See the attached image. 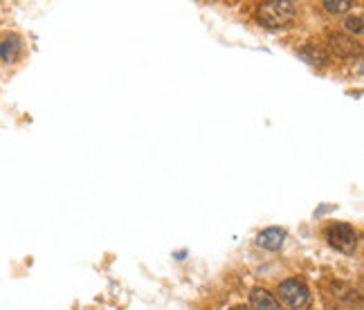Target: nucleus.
I'll list each match as a JSON object with an SVG mask.
<instances>
[{"label": "nucleus", "instance_id": "nucleus-1", "mask_svg": "<svg viewBox=\"0 0 364 310\" xmlns=\"http://www.w3.org/2000/svg\"><path fill=\"white\" fill-rule=\"evenodd\" d=\"M297 16V5L290 0H268L257 7V18L265 27H286Z\"/></svg>", "mask_w": 364, "mask_h": 310}, {"label": "nucleus", "instance_id": "nucleus-2", "mask_svg": "<svg viewBox=\"0 0 364 310\" xmlns=\"http://www.w3.org/2000/svg\"><path fill=\"white\" fill-rule=\"evenodd\" d=\"M279 297L282 301L295 310H301L311 301V294H308V288L301 284L299 279H286L279 284Z\"/></svg>", "mask_w": 364, "mask_h": 310}, {"label": "nucleus", "instance_id": "nucleus-3", "mask_svg": "<svg viewBox=\"0 0 364 310\" xmlns=\"http://www.w3.org/2000/svg\"><path fill=\"white\" fill-rule=\"evenodd\" d=\"M326 238H328V243L340 252H353L358 243L355 230L346 223H333L326 230Z\"/></svg>", "mask_w": 364, "mask_h": 310}, {"label": "nucleus", "instance_id": "nucleus-4", "mask_svg": "<svg viewBox=\"0 0 364 310\" xmlns=\"http://www.w3.org/2000/svg\"><path fill=\"white\" fill-rule=\"evenodd\" d=\"M328 48L335 56H342V59H351V56L362 54V46L358 41L346 34H340V32L328 34Z\"/></svg>", "mask_w": 364, "mask_h": 310}, {"label": "nucleus", "instance_id": "nucleus-5", "mask_svg": "<svg viewBox=\"0 0 364 310\" xmlns=\"http://www.w3.org/2000/svg\"><path fill=\"white\" fill-rule=\"evenodd\" d=\"M250 304L255 310H284L282 304L277 301L274 294H270L265 288H255L250 294Z\"/></svg>", "mask_w": 364, "mask_h": 310}, {"label": "nucleus", "instance_id": "nucleus-6", "mask_svg": "<svg viewBox=\"0 0 364 310\" xmlns=\"http://www.w3.org/2000/svg\"><path fill=\"white\" fill-rule=\"evenodd\" d=\"M284 241H286V232H284V230H279V228H268V230H263V232L257 236V243H259L263 250H272V252L282 250Z\"/></svg>", "mask_w": 364, "mask_h": 310}, {"label": "nucleus", "instance_id": "nucleus-7", "mask_svg": "<svg viewBox=\"0 0 364 310\" xmlns=\"http://www.w3.org/2000/svg\"><path fill=\"white\" fill-rule=\"evenodd\" d=\"M18 50H21L18 36H5V41H3V61L11 63L18 56Z\"/></svg>", "mask_w": 364, "mask_h": 310}, {"label": "nucleus", "instance_id": "nucleus-8", "mask_svg": "<svg viewBox=\"0 0 364 310\" xmlns=\"http://www.w3.org/2000/svg\"><path fill=\"white\" fill-rule=\"evenodd\" d=\"M301 56H306V59L311 61V63H315V65H324V63L328 61L326 52L321 50V48H317V46H308V48H304V50H301Z\"/></svg>", "mask_w": 364, "mask_h": 310}, {"label": "nucleus", "instance_id": "nucleus-9", "mask_svg": "<svg viewBox=\"0 0 364 310\" xmlns=\"http://www.w3.org/2000/svg\"><path fill=\"white\" fill-rule=\"evenodd\" d=\"M324 7L331 14H344V11H348L351 3H348V0H324Z\"/></svg>", "mask_w": 364, "mask_h": 310}, {"label": "nucleus", "instance_id": "nucleus-10", "mask_svg": "<svg viewBox=\"0 0 364 310\" xmlns=\"http://www.w3.org/2000/svg\"><path fill=\"white\" fill-rule=\"evenodd\" d=\"M344 27L353 34H364V16H348Z\"/></svg>", "mask_w": 364, "mask_h": 310}, {"label": "nucleus", "instance_id": "nucleus-11", "mask_svg": "<svg viewBox=\"0 0 364 310\" xmlns=\"http://www.w3.org/2000/svg\"><path fill=\"white\" fill-rule=\"evenodd\" d=\"M232 310H250V308H245V306H236V308H232Z\"/></svg>", "mask_w": 364, "mask_h": 310}]
</instances>
